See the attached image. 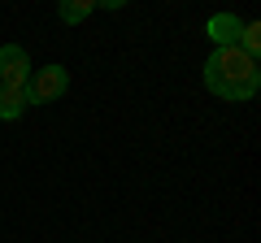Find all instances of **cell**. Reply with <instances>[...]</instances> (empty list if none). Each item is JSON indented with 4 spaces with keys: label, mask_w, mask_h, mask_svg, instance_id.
<instances>
[{
    "label": "cell",
    "mask_w": 261,
    "mask_h": 243,
    "mask_svg": "<svg viewBox=\"0 0 261 243\" xmlns=\"http://www.w3.org/2000/svg\"><path fill=\"white\" fill-rule=\"evenodd\" d=\"M235 48H240L244 56H252V61H257V48H261V26H257V22H244L240 44H235Z\"/></svg>",
    "instance_id": "obj_6"
},
{
    "label": "cell",
    "mask_w": 261,
    "mask_h": 243,
    "mask_svg": "<svg viewBox=\"0 0 261 243\" xmlns=\"http://www.w3.org/2000/svg\"><path fill=\"white\" fill-rule=\"evenodd\" d=\"M65 87H70L65 66H44V70H35V74L27 78V96H31V104H48V100H57Z\"/></svg>",
    "instance_id": "obj_2"
},
{
    "label": "cell",
    "mask_w": 261,
    "mask_h": 243,
    "mask_svg": "<svg viewBox=\"0 0 261 243\" xmlns=\"http://www.w3.org/2000/svg\"><path fill=\"white\" fill-rule=\"evenodd\" d=\"M31 78V61L22 44H5L0 48V87H27Z\"/></svg>",
    "instance_id": "obj_3"
},
{
    "label": "cell",
    "mask_w": 261,
    "mask_h": 243,
    "mask_svg": "<svg viewBox=\"0 0 261 243\" xmlns=\"http://www.w3.org/2000/svg\"><path fill=\"white\" fill-rule=\"evenodd\" d=\"M92 9H96L92 0H65V5H61L57 13H61V22H83V18H87Z\"/></svg>",
    "instance_id": "obj_7"
},
{
    "label": "cell",
    "mask_w": 261,
    "mask_h": 243,
    "mask_svg": "<svg viewBox=\"0 0 261 243\" xmlns=\"http://www.w3.org/2000/svg\"><path fill=\"white\" fill-rule=\"evenodd\" d=\"M240 31H244V22L235 18V13H214V18L205 22V35L214 39L218 48H235L240 44Z\"/></svg>",
    "instance_id": "obj_4"
},
{
    "label": "cell",
    "mask_w": 261,
    "mask_h": 243,
    "mask_svg": "<svg viewBox=\"0 0 261 243\" xmlns=\"http://www.w3.org/2000/svg\"><path fill=\"white\" fill-rule=\"evenodd\" d=\"M27 104H31L27 87H0V122L22 117V113H27Z\"/></svg>",
    "instance_id": "obj_5"
},
{
    "label": "cell",
    "mask_w": 261,
    "mask_h": 243,
    "mask_svg": "<svg viewBox=\"0 0 261 243\" xmlns=\"http://www.w3.org/2000/svg\"><path fill=\"white\" fill-rule=\"evenodd\" d=\"M261 83V70L252 56H244L240 48H214L205 61V87L222 100H252Z\"/></svg>",
    "instance_id": "obj_1"
}]
</instances>
